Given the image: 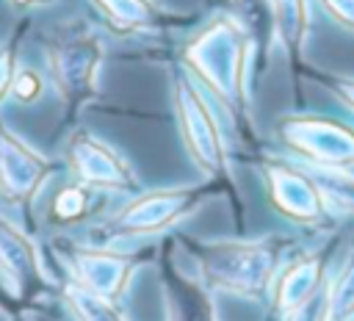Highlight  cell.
Returning a JSON list of instances; mask_svg holds the SVG:
<instances>
[{
    "instance_id": "1",
    "label": "cell",
    "mask_w": 354,
    "mask_h": 321,
    "mask_svg": "<svg viewBox=\"0 0 354 321\" xmlns=\"http://www.w3.org/2000/svg\"><path fill=\"white\" fill-rule=\"evenodd\" d=\"M202 274L232 293L263 296L277 279L279 246L274 241H224L207 244L199 252Z\"/></svg>"
},
{
    "instance_id": "2",
    "label": "cell",
    "mask_w": 354,
    "mask_h": 321,
    "mask_svg": "<svg viewBox=\"0 0 354 321\" xmlns=\"http://www.w3.org/2000/svg\"><path fill=\"white\" fill-rule=\"evenodd\" d=\"M279 136L310 169L354 166V127L326 116H288Z\"/></svg>"
},
{
    "instance_id": "3",
    "label": "cell",
    "mask_w": 354,
    "mask_h": 321,
    "mask_svg": "<svg viewBox=\"0 0 354 321\" xmlns=\"http://www.w3.org/2000/svg\"><path fill=\"white\" fill-rule=\"evenodd\" d=\"M266 183H268V196L282 216L299 224H315L329 216L332 202L310 166L274 160L266 166Z\"/></svg>"
},
{
    "instance_id": "4",
    "label": "cell",
    "mask_w": 354,
    "mask_h": 321,
    "mask_svg": "<svg viewBox=\"0 0 354 321\" xmlns=\"http://www.w3.org/2000/svg\"><path fill=\"white\" fill-rule=\"evenodd\" d=\"M174 102H177V119H180V130L191 158L205 172L218 174L224 169V141L207 102L199 97V91L188 80L177 83Z\"/></svg>"
},
{
    "instance_id": "5",
    "label": "cell",
    "mask_w": 354,
    "mask_h": 321,
    "mask_svg": "<svg viewBox=\"0 0 354 321\" xmlns=\"http://www.w3.org/2000/svg\"><path fill=\"white\" fill-rule=\"evenodd\" d=\"M196 202H199L196 185L149 191V194H141L136 202H130L111 227L122 235H149V232H158L174 224Z\"/></svg>"
},
{
    "instance_id": "6",
    "label": "cell",
    "mask_w": 354,
    "mask_h": 321,
    "mask_svg": "<svg viewBox=\"0 0 354 321\" xmlns=\"http://www.w3.org/2000/svg\"><path fill=\"white\" fill-rule=\"evenodd\" d=\"M50 174V160L36 152L11 127L0 125V191L14 199H30Z\"/></svg>"
},
{
    "instance_id": "7",
    "label": "cell",
    "mask_w": 354,
    "mask_h": 321,
    "mask_svg": "<svg viewBox=\"0 0 354 321\" xmlns=\"http://www.w3.org/2000/svg\"><path fill=\"white\" fill-rule=\"evenodd\" d=\"M69 163L88 188L124 191L136 185V177L127 169L124 158L91 133H80L69 141Z\"/></svg>"
},
{
    "instance_id": "8",
    "label": "cell",
    "mask_w": 354,
    "mask_h": 321,
    "mask_svg": "<svg viewBox=\"0 0 354 321\" xmlns=\"http://www.w3.org/2000/svg\"><path fill=\"white\" fill-rule=\"evenodd\" d=\"M210 39L202 42V50L194 55L196 69L202 72V77L213 86V91L218 97H224L227 102L238 100L241 91V47L235 33L227 30H216L207 33Z\"/></svg>"
},
{
    "instance_id": "9",
    "label": "cell",
    "mask_w": 354,
    "mask_h": 321,
    "mask_svg": "<svg viewBox=\"0 0 354 321\" xmlns=\"http://www.w3.org/2000/svg\"><path fill=\"white\" fill-rule=\"evenodd\" d=\"M324 260L321 255H304L296 257L274 282V307L282 318H293L301 310H307L321 288L324 279Z\"/></svg>"
},
{
    "instance_id": "10",
    "label": "cell",
    "mask_w": 354,
    "mask_h": 321,
    "mask_svg": "<svg viewBox=\"0 0 354 321\" xmlns=\"http://www.w3.org/2000/svg\"><path fill=\"white\" fill-rule=\"evenodd\" d=\"M0 277L14 293L36 288L47 279L36 246L3 216H0Z\"/></svg>"
},
{
    "instance_id": "11",
    "label": "cell",
    "mask_w": 354,
    "mask_h": 321,
    "mask_svg": "<svg viewBox=\"0 0 354 321\" xmlns=\"http://www.w3.org/2000/svg\"><path fill=\"white\" fill-rule=\"evenodd\" d=\"M133 271L130 257L116 255V252H77L75 255V279L83 282L88 291L116 299L124 285L127 277Z\"/></svg>"
},
{
    "instance_id": "12",
    "label": "cell",
    "mask_w": 354,
    "mask_h": 321,
    "mask_svg": "<svg viewBox=\"0 0 354 321\" xmlns=\"http://www.w3.org/2000/svg\"><path fill=\"white\" fill-rule=\"evenodd\" d=\"M97 50L91 47V42H75L66 44L64 50L55 53L53 64H55V77L58 83L69 91V94H80L88 89V83L94 80V69H97Z\"/></svg>"
},
{
    "instance_id": "13",
    "label": "cell",
    "mask_w": 354,
    "mask_h": 321,
    "mask_svg": "<svg viewBox=\"0 0 354 321\" xmlns=\"http://www.w3.org/2000/svg\"><path fill=\"white\" fill-rule=\"evenodd\" d=\"M321 321H354V246L321 299Z\"/></svg>"
},
{
    "instance_id": "14",
    "label": "cell",
    "mask_w": 354,
    "mask_h": 321,
    "mask_svg": "<svg viewBox=\"0 0 354 321\" xmlns=\"http://www.w3.org/2000/svg\"><path fill=\"white\" fill-rule=\"evenodd\" d=\"M64 296H66V304H69V310L77 321H127L124 313L113 304V299L88 291L77 279L66 282Z\"/></svg>"
},
{
    "instance_id": "15",
    "label": "cell",
    "mask_w": 354,
    "mask_h": 321,
    "mask_svg": "<svg viewBox=\"0 0 354 321\" xmlns=\"http://www.w3.org/2000/svg\"><path fill=\"white\" fill-rule=\"evenodd\" d=\"M277 8V22L279 33L288 47H301L304 33H307V0H274Z\"/></svg>"
},
{
    "instance_id": "16",
    "label": "cell",
    "mask_w": 354,
    "mask_h": 321,
    "mask_svg": "<svg viewBox=\"0 0 354 321\" xmlns=\"http://www.w3.org/2000/svg\"><path fill=\"white\" fill-rule=\"evenodd\" d=\"M321 180L329 202H343V208H354V166L346 169H313Z\"/></svg>"
},
{
    "instance_id": "17",
    "label": "cell",
    "mask_w": 354,
    "mask_h": 321,
    "mask_svg": "<svg viewBox=\"0 0 354 321\" xmlns=\"http://www.w3.org/2000/svg\"><path fill=\"white\" fill-rule=\"evenodd\" d=\"M100 3L105 6V11L113 19L124 22V25H141L152 14V8H149L147 0H100Z\"/></svg>"
},
{
    "instance_id": "18",
    "label": "cell",
    "mask_w": 354,
    "mask_h": 321,
    "mask_svg": "<svg viewBox=\"0 0 354 321\" xmlns=\"http://www.w3.org/2000/svg\"><path fill=\"white\" fill-rule=\"evenodd\" d=\"M88 208V196L83 188H64L55 199H53V213L64 221H75L86 213Z\"/></svg>"
},
{
    "instance_id": "19",
    "label": "cell",
    "mask_w": 354,
    "mask_h": 321,
    "mask_svg": "<svg viewBox=\"0 0 354 321\" xmlns=\"http://www.w3.org/2000/svg\"><path fill=\"white\" fill-rule=\"evenodd\" d=\"M324 8L346 28H354V0H321Z\"/></svg>"
},
{
    "instance_id": "20",
    "label": "cell",
    "mask_w": 354,
    "mask_h": 321,
    "mask_svg": "<svg viewBox=\"0 0 354 321\" xmlns=\"http://www.w3.org/2000/svg\"><path fill=\"white\" fill-rule=\"evenodd\" d=\"M14 94L19 97V100H33L36 94H39V89H41V80L33 75V72H22V75H17L14 77Z\"/></svg>"
},
{
    "instance_id": "21",
    "label": "cell",
    "mask_w": 354,
    "mask_h": 321,
    "mask_svg": "<svg viewBox=\"0 0 354 321\" xmlns=\"http://www.w3.org/2000/svg\"><path fill=\"white\" fill-rule=\"evenodd\" d=\"M332 91H335V94L354 111V77H335Z\"/></svg>"
},
{
    "instance_id": "22",
    "label": "cell",
    "mask_w": 354,
    "mask_h": 321,
    "mask_svg": "<svg viewBox=\"0 0 354 321\" xmlns=\"http://www.w3.org/2000/svg\"><path fill=\"white\" fill-rule=\"evenodd\" d=\"M14 83V66H11V55L0 53V97L8 91V86Z\"/></svg>"
},
{
    "instance_id": "23",
    "label": "cell",
    "mask_w": 354,
    "mask_h": 321,
    "mask_svg": "<svg viewBox=\"0 0 354 321\" xmlns=\"http://www.w3.org/2000/svg\"><path fill=\"white\" fill-rule=\"evenodd\" d=\"M11 293H14V291H11V288H8V285H6V279H3V277H0V307H3V304H6V299H8V296H11Z\"/></svg>"
},
{
    "instance_id": "24",
    "label": "cell",
    "mask_w": 354,
    "mask_h": 321,
    "mask_svg": "<svg viewBox=\"0 0 354 321\" xmlns=\"http://www.w3.org/2000/svg\"><path fill=\"white\" fill-rule=\"evenodd\" d=\"M17 3H41V0H17Z\"/></svg>"
},
{
    "instance_id": "25",
    "label": "cell",
    "mask_w": 354,
    "mask_h": 321,
    "mask_svg": "<svg viewBox=\"0 0 354 321\" xmlns=\"http://www.w3.org/2000/svg\"><path fill=\"white\" fill-rule=\"evenodd\" d=\"M315 321H321V315H318V318H315Z\"/></svg>"
}]
</instances>
